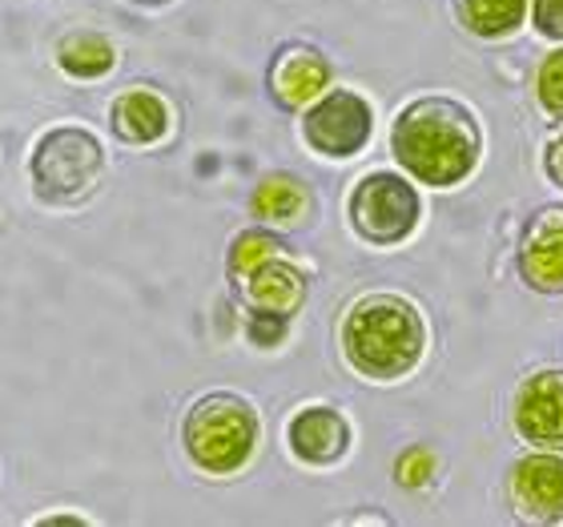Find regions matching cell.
<instances>
[{
    "label": "cell",
    "instance_id": "9c48e42d",
    "mask_svg": "<svg viewBox=\"0 0 563 527\" xmlns=\"http://www.w3.org/2000/svg\"><path fill=\"white\" fill-rule=\"evenodd\" d=\"M519 278L540 294H563V206H543L519 242Z\"/></svg>",
    "mask_w": 563,
    "mask_h": 527
},
{
    "label": "cell",
    "instance_id": "44dd1931",
    "mask_svg": "<svg viewBox=\"0 0 563 527\" xmlns=\"http://www.w3.org/2000/svg\"><path fill=\"white\" fill-rule=\"evenodd\" d=\"M282 330H286V318L254 315V322H250V339L258 342V347H274V342L282 339Z\"/></svg>",
    "mask_w": 563,
    "mask_h": 527
},
{
    "label": "cell",
    "instance_id": "277c9868",
    "mask_svg": "<svg viewBox=\"0 0 563 527\" xmlns=\"http://www.w3.org/2000/svg\"><path fill=\"white\" fill-rule=\"evenodd\" d=\"M29 177L45 206H85L106 182V145L85 125H57L33 145Z\"/></svg>",
    "mask_w": 563,
    "mask_h": 527
},
{
    "label": "cell",
    "instance_id": "ba28073f",
    "mask_svg": "<svg viewBox=\"0 0 563 527\" xmlns=\"http://www.w3.org/2000/svg\"><path fill=\"white\" fill-rule=\"evenodd\" d=\"M507 495L519 519L560 524L563 519V451H536L516 459L507 475Z\"/></svg>",
    "mask_w": 563,
    "mask_h": 527
},
{
    "label": "cell",
    "instance_id": "7a4b0ae2",
    "mask_svg": "<svg viewBox=\"0 0 563 527\" xmlns=\"http://www.w3.org/2000/svg\"><path fill=\"white\" fill-rule=\"evenodd\" d=\"M339 342L354 375L371 383H399L422 363L427 327L415 303L399 294H366L342 318Z\"/></svg>",
    "mask_w": 563,
    "mask_h": 527
},
{
    "label": "cell",
    "instance_id": "cb8c5ba5",
    "mask_svg": "<svg viewBox=\"0 0 563 527\" xmlns=\"http://www.w3.org/2000/svg\"><path fill=\"white\" fill-rule=\"evenodd\" d=\"M137 4H150V9H157V4H169V0H137Z\"/></svg>",
    "mask_w": 563,
    "mask_h": 527
},
{
    "label": "cell",
    "instance_id": "7402d4cb",
    "mask_svg": "<svg viewBox=\"0 0 563 527\" xmlns=\"http://www.w3.org/2000/svg\"><path fill=\"white\" fill-rule=\"evenodd\" d=\"M543 174L563 189V130L543 145Z\"/></svg>",
    "mask_w": 563,
    "mask_h": 527
},
{
    "label": "cell",
    "instance_id": "e0dca14e",
    "mask_svg": "<svg viewBox=\"0 0 563 527\" xmlns=\"http://www.w3.org/2000/svg\"><path fill=\"white\" fill-rule=\"evenodd\" d=\"M282 254V242L266 230H246V234L234 238V246H230V274L234 282H242L254 266H262L266 259H278Z\"/></svg>",
    "mask_w": 563,
    "mask_h": 527
},
{
    "label": "cell",
    "instance_id": "52a82bcc",
    "mask_svg": "<svg viewBox=\"0 0 563 527\" xmlns=\"http://www.w3.org/2000/svg\"><path fill=\"white\" fill-rule=\"evenodd\" d=\"M511 427L536 451H563V371H536L519 383Z\"/></svg>",
    "mask_w": 563,
    "mask_h": 527
},
{
    "label": "cell",
    "instance_id": "8fae6325",
    "mask_svg": "<svg viewBox=\"0 0 563 527\" xmlns=\"http://www.w3.org/2000/svg\"><path fill=\"white\" fill-rule=\"evenodd\" d=\"M330 69L327 53H318L314 45H282L278 57L271 65V94L282 109H306L310 101L330 89Z\"/></svg>",
    "mask_w": 563,
    "mask_h": 527
},
{
    "label": "cell",
    "instance_id": "6da1fadb",
    "mask_svg": "<svg viewBox=\"0 0 563 527\" xmlns=\"http://www.w3.org/2000/svg\"><path fill=\"white\" fill-rule=\"evenodd\" d=\"M390 153L419 186L451 189L479 165V121L455 97H419L390 125Z\"/></svg>",
    "mask_w": 563,
    "mask_h": 527
},
{
    "label": "cell",
    "instance_id": "d6986e66",
    "mask_svg": "<svg viewBox=\"0 0 563 527\" xmlns=\"http://www.w3.org/2000/svg\"><path fill=\"white\" fill-rule=\"evenodd\" d=\"M434 455H431V447H407L399 459H395V480L402 483V487H427V483L434 480Z\"/></svg>",
    "mask_w": 563,
    "mask_h": 527
},
{
    "label": "cell",
    "instance_id": "603a6c76",
    "mask_svg": "<svg viewBox=\"0 0 563 527\" xmlns=\"http://www.w3.org/2000/svg\"><path fill=\"white\" fill-rule=\"evenodd\" d=\"M36 524H89L85 516H45V519H36Z\"/></svg>",
    "mask_w": 563,
    "mask_h": 527
},
{
    "label": "cell",
    "instance_id": "7c38bea8",
    "mask_svg": "<svg viewBox=\"0 0 563 527\" xmlns=\"http://www.w3.org/2000/svg\"><path fill=\"white\" fill-rule=\"evenodd\" d=\"M242 286V303L250 306V315H271V318H286L290 322L306 303V274L294 262L266 259L262 266H254L246 278L238 282Z\"/></svg>",
    "mask_w": 563,
    "mask_h": 527
},
{
    "label": "cell",
    "instance_id": "2e32d148",
    "mask_svg": "<svg viewBox=\"0 0 563 527\" xmlns=\"http://www.w3.org/2000/svg\"><path fill=\"white\" fill-rule=\"evenodd\" d=\"M459 24L467 29L471 36H483V41H504L523 24L528 17V0H451Z\"/></svg>",
    "mask_w": 563,
    "mask_h": 527
},
{
    "label": "cell",
    "instance_id": "5bb4252c",
    "mask_svg": "<svg viewBox=\"0 0 563 527\" xmlns=\"http://www.w3.org/2000/svg\"><path fill=\"white\" fill-rule=\"evenodd\" d=\"M310 189L306 182H298L294 174H266L250 198V210L254 218L266 226H278V230H294V226H306L310 218Z\"/></svg>",
    "mask_w": 563,
    "mask_h": 527
},
{
    "label": "cell",
    "instance_id": "8992f818",
    "mask_svg": "<svg viewBox=\"0 0 563 527\" xmlns=\"http://www.w3.org/2000/svg\"><path fill=\"white\" fill-rule=\"evenodd\" d=\"M371 133H375V109L354 89H327L302 113L306 145L322 157H334V162L363 153Z\"/></svg>",
    "mask_w": 563,
    "mask_h": 527
},
{
    "label": "cell",
    "instance_id": "9a60e30c",
    "mask_svg": "<svg viewBox=\"0 0 563 527\" xmlns=\"http://www.w3.org/2000/svg\"><path fill=\"white\" fill-rule=\"evenodd\" d=\"M53 61L60 73H69L77 81H101L118 65V48L101 33H69L65 41H57Z\"/></svg>",
    "mask_w": 563,
    "mask_h": 527
},
{
    "label": "cell",
    "instance_id": "5b68a950",
    "mask_svg": "<svg viewBox=\"0 0 563 527\" xmlns=\"http://www.w3.org/2000/svg\"><path fill=\"white\" fill-rule=\"evenodd\" d=\"M354 234L371 242V246H399L415 234V226L422 218L419 189L407 182L402 174L390 169H375L354 182L351 201H346Z\"/></svg>",
    "mask_w": 563,
    "mask_h": 527
},
{
    "label": "cell",
    "instance_id": "ac0fdd59",
    "mask_svg": "<svg viewBox=\"0 0 563 527\" xmlns=\"http://www.w3.org/2000/svg\"><path fill=\"white\" fill-rule=\"evenodd\" d=\"M536 101H540V109L548 118L563 121V45L540 61V73H536Z\"/></svg>",
    "mask_w": 563,
    "mask_h": 527
},
{
    "label": "cell",
    "instance_id": "3957f363",
    "mask_svg": "<svg viewBox=\"0 0 563 527\" xmlns=\"http://www.w3.org/2000/svg\"><path fill=\"white\" fill-rule=\"evenodd\" d=\"M262 439L254 403L234 391H210L186 410L181 443L189 463L206 475H238L246 468Z\"/></svg>",
    "mask_w": 563,
    "mask_h": 527
},
{
    "label": "cell",
    "instance_id": "30bf717a",
    "mask_svg": "<svg viewBox=\"0 0 563 527\" xmlns=\"http://www.w3.org/2000/svg\"><path fill=\"white\" fill-rule=\"evenodd\" d=\"M286 443L306 468H334L351 451V422L334 407H302L286 427Z\"/></svg>",
    "mask_w": 563,
    "mask_h": 527
},
{
    "label": "cell",
    "instance_id": "ffe728a7",
    "mask_svg": "<svg viewBox=\"0 0 563 527\" xmlns=\"http://www.w3.org/2000/svg\"><path fill=\"white\" fill-rule=\"evenodd\" d=\"M531 24L548 41H563V0H531Z\"/></svg>",
    "mask_w": 563,
    "mask_h": 527
},
{
    "label": "cell",
    "instance_id": "4fadbf2b",
    "mask_svg": "<svg viewBox=\"0 0 563 527\" xmlns=\"http://www.w3.org/2000/svg\"><path fill=\"white\" fill-rule=\"evenodd\" d=\"M109 130L125 145H157L165 133L174 130V113H169L162 94H153V89H125L109 106Z\"/></svg>",
    "mask_w": 563,
    "mask_h": 527
}]
</instances>
